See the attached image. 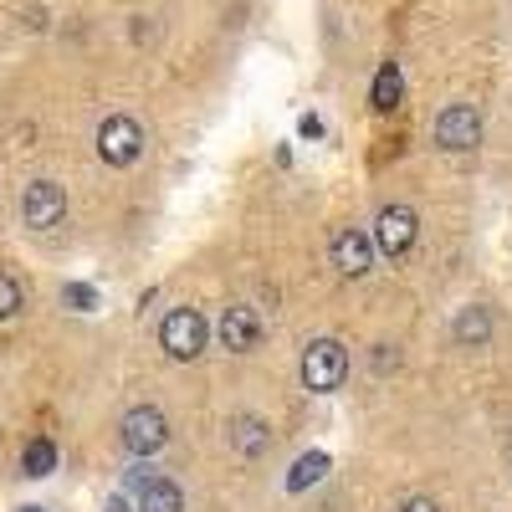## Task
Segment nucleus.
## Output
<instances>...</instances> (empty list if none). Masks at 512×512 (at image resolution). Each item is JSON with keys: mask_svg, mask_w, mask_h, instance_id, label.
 Listing matches in <instances>:
<instances>
[{"mask_svg": "<svg viewBox=\"0 0 512 512\" xmlns=\"http://www.w3.org/2000/svg\"><path fill=\"white\" fill-rule=\"evenodd\" d=\"M21 308H26V292H21V282L0 272V318H16Z\"/></svg>", "mask_w": 512, "mask_h": 512, "instance_id": "17", "label": "nucleus"}, {"mask_svg": "<svg viewBox=\"0 0 512 512\" xmlns=\"http://www.w3.org/2000/svg\"><path fill=\"white\" fill-rule=\"evenodd\" d=\"M400 93H405V77H400V62H379V72H374V93H369L374 113H390V108L400 103Z\"/></svg>", "mask_w": 512, "mask_h": 512, "instance_id": "12", "label": "nucleus"}, {"mask_svg": "<svg viewBox=\"0 0 512 512\" xmlns=\"http://www.w3.org/2000/svg\"><path fill=\"white\" fill-rule=\"evenodd\" d=\"M415 236H420V216H415L410 205H384V210H379L374 246H379L384 256H405V251L415 246Z\"/></svg>", "mask_w": 512, "mask_h": 512, "instance_id": "7", "label": "nucleus"}, {"mask_svg": "<svg viewBox=\"0 0 512 512\" xmlns=\"http://www.w3.org/2000/svg\"><path fill=\"white\" fill-rule=\"evenodd\" d=\"M118 441H123L128 456H139V461L159 456L164 441H169V420H164V410H159V405H134V410L123 415V425H118Z\"/></svg>", "mask_w": 512, "mask_h": 512, "instance_id": "2", "label": "nucleus"}, {"mask_svg": "<svg viewBox=\"0 0 512 512\" xmlns=\"http://www.w3.org/2000/svg\"><path fill=\"white\" fill-rule=\"evenodd\" d=\"M451 338L461 349H487V338H492V308L487 303H466L451 323Z\"/></svg>", "mask_w": 512, "mask_h": 512, "instance_id": "11", "label": "nucleus"}, {"mask_svg": "<svg viewBox=\"0 0 512 512\" xmlns=\"http://www.w3.org/2000/svg\"><path fill=\"white\" fill-rule=\"evenodd\" d=\"M482 139V113L472 103H451L436 113V144L451 149V154H466V149H477Z\"/></svg>", "mask_w": 512, "mask_h": 512, "instance_id": "6", "label": "nucleus"}, {"mask_svg": "<svg viewBox=\"0 0 512 512\" xmlns=\"http://www.w3.org/2000/svg\"><path fill=\"white\" fill-rule=\"evenodd\" d=\"M328 477V451H308V456H297L292 461V472H287V492H308L313 482Z\"/></svg>", "mask_w": 512, "mask_h": 512, "instance_id": "14", "label": "nucleus"}, {"mask_svg": "<svg viewBox=\"0 0 512 512\" xmlns=\"http://www.w3.org/2000/svg\"><path fill=\"white\" fill-rule=\"evenodd\" d=\"M139 512H185V492L175 482L154 477L144 492H139Z\"/></svg>", "mask_w": 512, "mask_h": 512, "instance_id": "13", "label": "nucleus"}, {"mask_svg": "<svg viewBox=\"0 0 512 512\" xmlns=\"http://www.w3.org/2000/svg\"><path fill=\"white\" fill-rule=\"evenodd\" d=\"M62 216H67V190L57 180H31L21 195V221L31 231H52Z\"/></svg>", "mask_w": 512, "mask_h": 512, "instance_id": "5", "label": "nucleus"}, {"mask_svg": "<svg viewBox=\"0 0 512 512\" xmlns=\"http://www.w3.org/2000/svg\"><path fill=\"white\" fill-rule=\"evenodd\" d=\"M226 436H231L236 456H246V461H262L272 451V431H267V420H256V415H231Z\"/></svg>", "mask_w": 512, "mask_h": 512, "instance_id": "10", "label": "nucleus"}, {"mask_svg": "<svg viewBox=\"0 0 512 512\" xmlns=\"http://www.w3.org/2000/svg\"><path fill=\"white\" fill-rule=\"evenodd\" d=\"M349 379V349L338 338H313L303 349V384L313 395H333Z\"/></svg>", "mask_w": 512, "mask_h": 512, "instance_id": "1", "label": "nucleus"}, {"mask_svg": "<svg viewBox=\"0 0 512 512\" xmlns=\"http://www.w3.org/2000/svg\"><path fill=\"white\" fill-rule=\"evenodd\" d=\"M221 344L231 354H251L262 344V318H256V308H226L221 313Z\"/></svg>", "mask_w": 512, "mask_h": 512, "instance_id": "9", "label": "nucleus"}, {"mask_svg": "<svg viewBox=\"0 0 512 512\" xmlns=\"http://www.w3.org/2000/svg\"><path fill=\"white\" fill-rule=\"evenodd\" d=\"M374 369H379V374L400 369V354H390V344H379V354H374Z\"/></svg>", "mask_w": 512, "mask_h": 512, "instance_id": "20", "label": "nucleus"}, {"mask_svg": "<svg viewBox=\"0 0 512 512\" xmlns=\"http://www.w3.org/2000/svg\"><path fill=\"white\" fill-rule=\"evenodd\" d=\"M154 482V466H134V472H128V492H144Z\"/></svg>", "mask_w": 512, "mask_h": 512, "instance_id": "19", "label": "nucleus"}, {"mask_svg": "<svg viewBox=\"0 0 512 512\" xmlns=\"http://www.w3.org/2000/svg\"><path fill=\"white\" fill-rule=\"evenodd\" d=\"M400 512H441V507H436L431 497H405V502H400Z\"/></svg>", "mask_w": 512, "mask_h": 512, "instance_id": "21", "label": "nucleus"}, {"mask_svg": "<svg viewBox=\"0 0 512 512\" xmlns=\"http://www.w3.org/2000/svg\"><path fill=\"white\" fill-rule=\"evenodd\" d=\"M21 472L26 477H52L57 472V446L47 441V436H36V441H26V451H21Z\"/></svg>", "mask_w": 512, "mask_h": 512, "instance_id": "15", "label": "nucleus"}, {"mask_svg": "<svg viewBox=\"0 0 512 512\" xmlns=\"http://www.w3.org/2000/svg\"><path fill=\"white\" fill-rule=\"evenodd\" d=\"M159 349L169 359H200L205 354V318L195 308H169L164 323H159Z\"/></svg>", "mask_w": 512, "mask_h": 512, "instance_id": "3", "label": "nucleus"}, {"mask_svg": "<svg viewBox=\"0 0 512 512\" xmlns=\"http://www.w3.org/2000/svg\"><path fill=\"white\" fill-rule=\"evenodd\" d=\"M62 308L93 313V308H98V287H93V282H67V287H62Z\"/></svg>", "mask_w": 512, "mask_h": 512, "instance_id": "16", "label": "nucleus"}, {"mask_svg": "<svg viewBox=\"0 0 512 512\" xmlns=\"http://www.w3.org/2000/svg\"><path fill=\"white\" fill-rule=\"evenodd\" d=\"M297 134H303V139H323V118L303 113V118H297Z\"/></svg>", "mask_w": 512, "mask_h": 512, "instance_id": "18", "label": "nucleus"}, {"mask_svg": "<svg viewBox=\"0 0 512 512\" xmlns=\"http://www.w3.org/2000/svg\"><path fill=\"white\" fill-rule=\"evenodd\" d=\"M21 512H47V507H21Z\"/></svg>", "mask_w": 512, "mask_h": 512, "instance_id": "23", "label": "nucleus"}, {"mask_svg": "<svg viewBox=\"0 0 512 512\" xmlns=\"http://www.w3.org/2000/svg\"><path fill=\"white\" fill-rule=\"evenodd\" d=\"M328 256H333V267L344 272V277H364L374 267V241L359 226H338L328 236Z\"/></svg>", "mask_w": 512, "mask_h": 512, "instance_id": "8", "label": "nucleus"}, {"mask_svg": "<svg viewBox=\"0 0 512 512\" xmlns=\"http://www.w3.org/2000/svg\"><path fill=\"white\" fill-rule=\"evenodd\" d=\"M139 154H144L139 118H128V113L103 118V128H98V159L113 164V169H128V164H139Z\"/></svg>", "mask_w": 512, "mask_h": 512, "instance_id": "4", "label": "nucleus"}, {"mask_svg": "<svg viewBox=\"0 0 512 512\" xmlns=\"http://www.w3.org/2000/svg\"><path fill=\"white\" fill-rule=\"evenodd\" d=\"M103 512H128V502H123V497H108V507H103Z\"/></svg>", "mask_w": 512, "mask_h": 512, "instance_id": "22", "label": "nucleus"}]
</instances>
